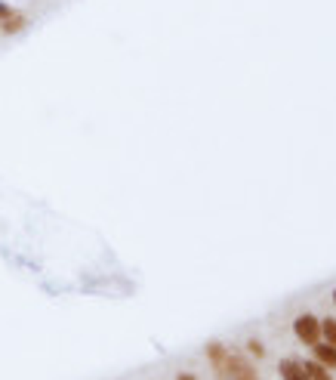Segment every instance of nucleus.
I'll return each instance as SVG.
<instances>
[{"instance_id": "4", "label": "nucleus", "mask_w": 336, "mask_h": 380, "mask_svg": "<svg viewBox=\"0 0 336 380\" xmlns=\"http://www.w3.org/2000/svg\"><path fill=\"white\" fill-rule=\"evenodd\" d=\"M278 371H281L284 380H308L306 371H302V362H296V359H284Z\"/></svg>"}, {"instance_id": "12", "label": "nucleus", "mask_w": 336, "mask_h": 380, "mask_svg": "<svg viewBox=\"0 0 336 380\" xmlns=\"http://www.w3.org/2000/svg\"><path fill=\"white\" fill-rule=\"evenodd\" d=\"M333 300H336V291H333Z\"/></svg>"}, {"instance_id": "3", "label": "nucleus", "mask_w": 336, "mask_h": 380, "mask_svg": "<svg viewBox=\"0 0 336 380\" xmlns=\"http://www.w3.org/2000/svg\"><path fill=\"white\" fill-rule=\"evenodd\" d=\"M229 377H234V380H256V371H253V365H250L247 359L229 352Z\"/></svg>"}, {"instance_id": "5", "label": "nucleus", "mask_w": 336, "mask_h": 380, "mask_svg": "<svg viewBox=\"0 0 336 380\" xmlns=\"http://www.w3.org/2000/svg\"><path fill=\"white\" fill-rule=\"evenodd\" d=\"M25 25H28V19H25L22 13H16V10H13V16H6V19L0 22V31H4V35H19Z\"/></svg>"}, {"instance_id": "2", "label": "nucleus", "mask_w": 336, "mask_h": 380, "mask_svg": "<svg viewBox=\"0 0 336 380\" xmlns=\"http://www.w3.org/2000/svg\"><path fill=\"white\" fill-rule=\"evenodd\" d=\"M207 356H210V362H213L216 374H220L222 380H229V350H225L222 343H210L207 346Z\"/></svg>"}, {"instance_id": "11", "label": "nucleus", "mask_w": 336, "mask_h": 380, "mask_svg": "<svg viewBox=\"0 0 336 380\" xmlns=\"http://www.w3.org/2000/svg\"><path fill=\"white\" fill-rule=\"evenodd\" d=\"M176 380H198V377H195V374H179Z\"/></svg>"}, {"instance_id": "9", "label": "nucleus", "mask_w": 336, "mask_h": 380, "mask_svg": "<svg viewBox=\"0 0 336 380\" xmlns=\"http://www.w3.org/2000/svg\"><path fill=\"white\" fill-rule=\"evenodd\" d=\"M250 352H253V356H265V346L263 343H256V340H250V346H247Z\"/></svg>"}, {"instance_id": "10", "label": "nucleus", "mask_w": 336, "mask_h": 380, "mask_svg": "<svg viewBox=\"0 0 336 380\" xmlns=\"http://www.w3.org/2000/svg\"><path fill=\"white\" fill-rule=\"evenodd\" d=\"M6 16H13V6H10V4H4V0H0V22H4Z\"/></svg>"}, {"instance_id": "7", "label": "nucleus", "mask_w": 336, "mask_h": 380, "mask_svg": "<svg viewBox=\"0 0 336 380\" xmlns=\"http://www.w3.org/2000/svg\"><path fill=\"white\" fill-rule=\"evenodd\" d=\"M302 371H306V377H308V380H333V377H330V371H327L321 362H306V365H302Z\"/></svg>"}, {"instance_id": "1", "label": "nucleus", "mask_w": 336, "mask_h": 380, "mask_svg": "<svg viewBox=\"0 0 336 380\" xmlns=\"http://www.w3.org/2000/svg\"><path fill=\"white\" fill-rule=\"evenodd\" d=\"M293 331H296V337L302 343L315 346L318 340H321V322H318L315 316H299L296 322H293Z\"/></svg>"}, {"instance_id": "6", "label": "nucleus", "mask_w": 336, "mask_h": 380, "mask_svg": "<svg viewBox=\"0 0 336 380\" xmlns=\"http://www.w3.org/2000/svg\"><path fill=\"white\" fill-rule=\"evenodd\" d=\"M315 356H318V362H321V365H333V368H336V346L318 340V343H315Z\"/></svg>"}, {"instance_id": "8", "label": "nucleus", "mask_w": 336, "mask_h": 380, "mask_svg": "<svg viewBox=\"0 0 336 380\" xmlns=\"http://www.w3.org/2000/svg\"><path fill=\"white\" fill-rule=\"evenodd\" d=\"M321 334L327 337V343L336 346V322H333V318H324V322H321Z\"/></svg>"}]
</instances>
